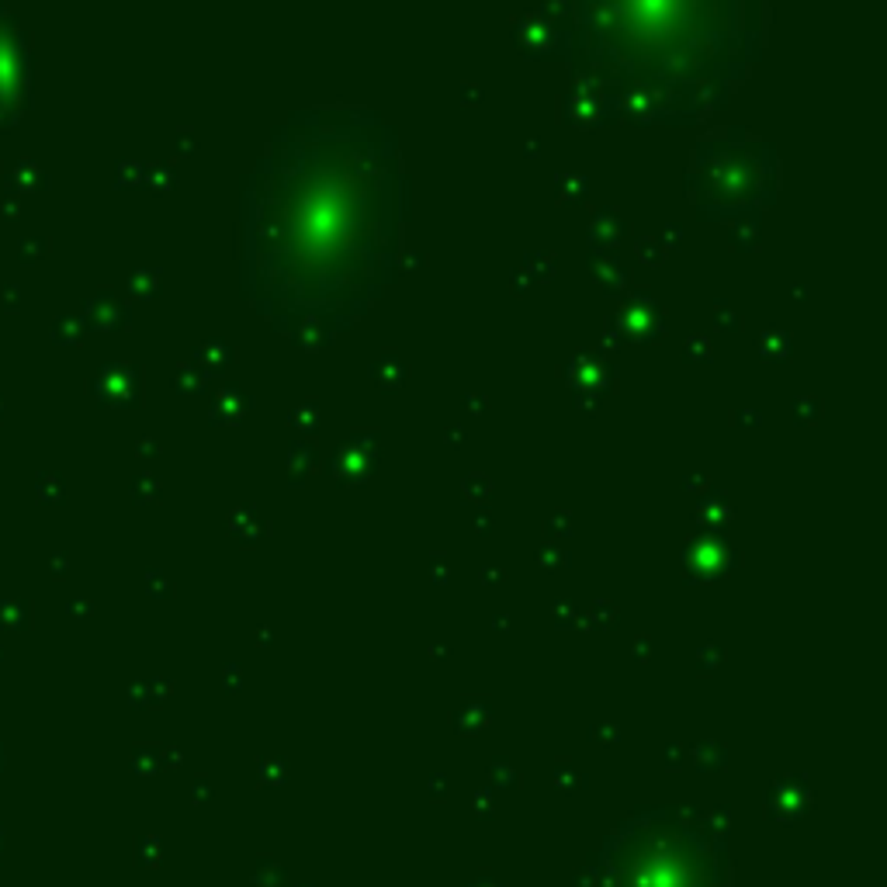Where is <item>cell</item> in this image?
I'll use <instances>...</instances> for the list:
<instances>
[{
    "label": "cell",
    "mask_w": 887,
    "mask_h": 887,
    "mask_svg": "<svg viewBox=\"0 0 887 887\" xmlns=\"http://www.w3.org/2000/svg\"><path fill=\"white\" fill-rule=\"evenodd\" d=\"M412 181L399 132L371 108H305L271 132L240 184L243 295L281 337H330L399 278Z\"/></svg>",
    "instance_id": "1"
},
{
    "label": "cell",
    "mask_w": 887,
    "mask_h": 887,
    "mask_svg": "<svg viewBox=\"0 0 887 887\" xmlns=\"http://www.w3.org/2000/svg\"><path fill=\"white\" fill-rule=\"evenodd\" d=\"M766 7L742 0L575 4V80L617 101V118L697 126L728 104L766 45Z\"/></svg>",
    "instance_id": "2"
},
{
    "label": "cell",
    "mask_w": 887,
    "mask_h": 887,
    "mask_svg": "<svg viewBox=\"0 0 887 887\" xmlns=\"http://www.w3.org/2000/svg\"><path fill=\"white\" fill-rule=\"evenodd\" d=\"M603 859V887H721L714 832L679 811L634 818Z\"/></svg>",
    "instance_id": "3"
},
{
    "label": "cell",
    "mask_w": 887,
    "mask_h": 887,
    "mask_svg": "<svg viewBox=\"0 0 887 887\" xmlns=\"http://www.w3.org/2000/svg\"><path fill=\"white\" fill-rule=\"evenodd\" d=\"M780 159L777 150L749 128L728 126L704 135L687 170V194L704 219L760 222L762 208L777 198Z\"/></svg>",
    "instance_id": "4"
},
{
    "label": "cell",
    "mask_w": 887,
    "mask_h": 887,
    "mask_svg": "<svg viewBox=\"0 0 887 887\" xmlns=\"http://www.w3.org/2000/svg\"><path fill=\"white\" fill-rule=\"evenodd\" d=\"M513 38L524 56L531 60H566L569 63L575 45V4L555 0L524 11L513 21Z\"/></svg>",
    "instance_id": "5"
},
{
    "label": "cell",
    "mask_w": 887,
    "mask_h": 887,
    "mask_svg": "<svg viewBox=\"0 0 887 887\" xmlns=\"http://www.w3.org/2000/svg\"><path fill=\"white\" fill-rule=\"evenodd\" d=\"M378 430H354L344 437V444L330 454L326 461V472L337 478L340 485H361L368 482L371 472H375V461H378Z\"/></svg>",
    "instance_id": "6"
},
{
    "label": "cell",
    "mask_w": 887,
    "mask_h": 887,
    "mask_svg": "<svg viewBox=\"0 0 887 887\" xmlns=\"http://www.w3.org/2000/svg\"><path fill=\"white\" fill-rule=\"evenodd\" d=\"M679 562H683L687 579H694V582H714V579L728 575L738 566V551L721 534H697L694 541L683 544Z\"/></svg>",
    "instance_id": "7"
},
{
    "label": "cell",
    "mask_w": 887,
    "mask_h": 887,
    "mask_svg": "<svg viewBox=\"0 0 887 887\" xmlns=\"http://www.w3.org/2000/svg\"><path fill=\"white\" fill-rule=\"evenodd\" d=\"M25 87H28V53H25V38L18 32V21L7 18V21L0 25V104H4V108H18Z\"/></svg>",
    "instance_id": "8"
},
{
    "label": "cell",
    "mask_w": 887,
    "mask_h": 887,
    "mask_svg": "<svg viewBox=\"0 0 887 887\" xmlns=\"http://www.w3.org/2000/svg\"><path fill=\"white\" fill-rule=\"evenodd\" d=\"M614 316H617V326H621V333H624L628 344H634V340L638 344H652V340H659L665 333L663 305H659V298L652 291H631Z\"/></svg>",
    "instance_id": "9"
},
{
    "label": "cell",
    "mask_w": 887,
    "mask_h": 887,
    "mask_svg": "<svg viewBox=\"0 0 887 887\" xmlns=\"http://www.w3.org/2000/svg\"><path fill=\"white\" fill-rule=\"evenodd\" d=\"M610 118H617L614 94L593 80H575V87L566 97V122L575 128H597Z\"/></svg>",
    "instance_id": "10"
},
{
    "label": "cell",
    "mask_w": 887,
    "mask_h": 887,
    "mask_svg": "<svg viewBox=\"0 0 887 887\" xmlns=\"http://www.w3.org/2000/svg\"><path fill=\"white\" fill-rule=\"evenodd\" d=\"M566 378L575 392H597V395H606L614 388V378H617V368L597 354V350H582L569 361V371Z\"/></svg>",
    "instance_id": "11"
},
{
    "label": "cell",
    "mask_w": 887,
    "mask_h": 887,
    "mask_svg": "<svg viewBox=\"0 0 887 887\" xmlns=\"http://www.w3.org/2000/svg\"><path fill=\"white\" fill-rule=\"evenodd\" d=\"M735 517V509L728 503V492L725 489H711L697 496V507H694V520L700 524L704 534H718L728 527V520Z\"/></svg>",
    "instance_id": "12"
},
{
    "label": "cell",
    "mask_w": 887,
    "mask_h": 887,
    "mask_svg": "<svg viewBox=\"0 0 887 887\" xmlns=\"http://www.w3.org/2000/svg\"><path fill=\"white\" fill-rule=\"evenodd\" d=\"M624 232H628V225L621 219V212L610 208V205H603V208H597V216H593L590 229H586V240H590L593 250H617V243L624 240Z\"/></svg>",
    "instance_id": "13"
},
{
    "label": "cell",
    "mask_w": 887,
    "mask_h": 887,
    "mask_svg": "<svg viewBox=\"0 0 887 887\" xmlns=\"http://www.w3.org/2000/svg\"><path fill=\"white\" fill-rule=\"evenodd\" d=\"M229 534L240 544H260V541L271 538V520L254 503H243L229 513Z\"/></svg>",
    "instance_id": "14"
},
{
    "label": "cell",
    "mask_w": 887,
    "mask_h": 887,
    "mask_svg": "<svg viewBox=\"0 0 887 887\" xmlns=\"http://www.w3.org/2000/svg\"><path fill=\"white\" fill-rule=\"evenodd\" d=\"M590 271H593L597 285L610 295L624 291V285H628V267L621 264L617 250H590Z\"/></svg>",
    "instance_id": "15"
},
{
    "label": "cell",
    "mask_w": 887,
    "mask_h": 887,
    "mask_svg": "<svg viewBox=\"0 0 887 887\" xmlns=\"http://www.w3.org/2000/svg\"><path fill=\"white\" fill-rule=\"evenodd\" d=\"M250 410H254V395L247 388H240V385H225L219 392V399H216V406H212V419L216 423H243L250 416Z\"/></svg>",
    "instance_id": "16"
},
{
    "label": "cell",
    "mask_w": 887,
    "mask_h": 887,
    "mask_svg": "<svg viewBox=\"0 0 887 887\" xmlns=\"http://www.w3.org/2000/svg\"><path fill=\"white\" fill-rule=\"evenodd\" d=\"M371 378H375V385H378L381 392H399L403 381H406V364H403V357H399L395 350L378 354V361L371 364Z\"/></svg>",
    "instance_id": "17"
},
{
    "label": "cell",
    "mask_w": 887,
    "mask_h": 887,
    "mask_svg": "<svg viewBox=\"0 0 887 887\" xmlns=\"http://www.w3.org/2000/svg\"><path fill=\"white\" fill-rule=\"evenodd\" d=\"M316 461H319V454L313 444L291 441L288 444V482H291V485H302L305 476L316 468Z\"/></svg>",
    "instance_id": "18"
},
{
    "label": "cell",
    "mask_w": 887,
    "mask_h": 887,
    "mask_svg": "<svg viewBox=\"0 0 887 887\" xmlns=\"http://www.w3.org/2000/svg\"><path fill=\"white\" fill-rule=\"evenodd\" d=\"M617 621H621V614H617V606L610 600H593L586 610H579V624L586 628V631H610V628H617Z\"/></svg>",
    "instance_id": "19"
},
{
    "label": "cell",
    "mask_w": 887,
    "mask_h": 887,
    "mask_svg": "<svg viewBox=\"0 0 887 887\" xmlns=\"http://www.w3.org/2000/svg\"><path fill=\"white\" fill-rule=\"evenodd\" d=\"M194 357H198V364L205 371H225L236 361V350H232V344H225V340H205L201 347L194 350Z\"/></svg>",
    "instance_id": "20"
},
{
    "label": "cell",
    "mask_w": 887,
    "mask_h": 887,
    "mask_svg": "<svg viewBox=\"0 0 887 887\" xmlns=\"http://www.w3.org/2000/svg\"><path fill=\"white\" fill-rule=\"evenodd\" d=\"M756 350H760L762 361H787V357H791V333H787V330L769 326V330H762L760 333Z\"/></svg>",
    "instance_id": "21"
},
{
    "label": "cell",
    "mask_w": 887,
    "mask_h": 887,
    "mask_svg": "<svg viewBox=\"0 0 887 887\" xmlns=\"http://www.w3.org/2000/svg\"><path fill=\"white\" fill-rule=\"evenodd\" d=\"M728 240H731V247H735V250H756V247H760V240H762L760 222H753V219L731 222Z\"/></svg>",
    "instance_id": "22"
},
{
    "label": "cell",
    "mask_w": 887,
    "mask_h": 887,
    "mask_svg": "<svg viewBox=\"0 0 887 887\" xmlns=\"http://www.w3.org/2000/svg\"><path fill=\"white\" fill-rule=\"evenodd\" d=\"M291 427L295 430H302V434H316L319 427H322V406L319 403H298L295 410H291Z\"/></svg>",
    "instance_id": "23"
},
{
    "label": "cell",
    "mask_w": 887,
    "mask_h": 887,
    "mask_svg": "<svg viewBox=\"0 0 887 887\" xmlns=\"http://www.w3.org/2000/svg\"><path fill=\"white\" fill-rule=\"evenodd\" d=\"M586 191H590V181L575 170H566L558 174V198L562 201H586Z\"/></svg>",
    "instance_id": "24"
},
{
    "label": "cell",
    "mask_w": 887,
    "mask_h": 887,
    "mask_svg": "<svg viewBox=\"0 0 887 887\" xmlns=\"http://www.w3.org/2000/svg\"><path fill=\"white\" fill-rule=\"evenodd\" d=\"M538 566H541V569H544V572L566 569V566H569V551H566L562 544L548 541L544 548H538Z\"/></svg>",
    "instance_id": "25"
},
{
    "label": "cell",
    "mask_w": 887,
    "mask_h": 887,
    "mask_svg": "<svg viewBox=\"0 0 887 887\" xmlns=\"http://www.w3.org/2000/svg\"><path fill=\"white\" fill-rule=\"evenodd\" d=\"M524 267H527V278H538V281H548L551 274H555V256H548V254H531V256H524Z\"/></svg>",
    "instance_id": "26"
},
{
    "label": "cell",
    "mask_w": 887,
    "mask_h": 887,
    "mask_svg": "<svg viewBox=\"0 0 887 887\" xmlns=\"http://www.w3.org/2000/svg\"><path fill=\"white\" fill-rule=\"evenodd\" d=\"M638 256H641L648 267H659L665 260V247L659 243V236H641V240H638Z\"/></svg>",
    "instance_id": "27"
},
{
    "label": "cell",
    "mask_w": 887,
    "mask_h": 887,
    "mask_svg": "<svg viewBox=\"0 0 887 887\" xmlns=\"http://www.w3.org/2000/svg\"><path fill=\"white\" fill-rule=\"evenodd\" d=\"M822 416V403L815 395H797L793 399V419L797 423H815Z\"/></svg>",
    "instance_id": "28"
},
{
    "label": "cell",
    "mask_w": 887,
    "mask_h": 887,
    "mask_svg": "<svg viewBox=\"0 0 887 887\" xmlns=\"http://www.w3.org/2000/svg\"><path fill=\"white\" fill-rule=\"evenodd\" d=\"M461 489H465L468 500H489L492 496V478L482 476V472H472V476L461 482Z\"/></svg>",
    "instance_id": "29"
},
{
    "label": "cell",
    "mask_w": 887,
    "mask_h": 887,
    "mask_svg": "<svg viewBox=\"0 0 887 887\" xmlns=\"http://www.w3.org/2000/svg\"><path fill=\"white\" fill-rule=\"evenodd\" d=\"M683 354H687V361H711V357H714V347H711L707 337H690L687 347H683Z\"/></svg>",
    "instance_id": "30"
},
{
    "label": "cell",
    "mask_w": 887,
    "mask_h": 887,
    "mask_svg": "<svg viewBox=\"0 0 887 887\" xmlns=\"http://www.w3.org/2000/svg\"><path fill=\"white\" fill-rule=\"evenodd\" d=\"M551 617H555V624H562V628H572V624H579V610H575V603H569V600L555 603Z\"/></svg>",
    "instance_id": "31"
},
{
    "label": "cell",
    "mask_w": 887,
    "mask_h": 887,
    "mask_svg": "<svg viewBox=\"0 0 887 887\" xmlns=\"http://www.w3.org/2000/svg\"><path fill=\"white\" fill-rule=\"evenodd\" d=\"M714 326H718V330H738V313L731 309L728 302H718V309H714Z\"/></svg>",
    "instance_id": "32"
},
{
    "label": "cell",
    "mask_w": 887,
    "mask_h": 887,
    "mask_svg": "<svg viewBox=\"0 0 887 887\" xmlns=\"http://www.w3.org/2000/svg\"><path fill=\"white\" fill-rule=\"evenodd\" d=\"M548 534L555 538H566V534H572V513H555V517H548Z\"/></svg>",
    "instance_id": "33"
},
{
    "label": "cell",
    "mask_w": 887,
    "mask_h": 887,
    "mask_svg": "<svg viewBox=\"0 0 887 887\" xmlns=\"http://www.w3.org/2000/svg\"><path fill=\"white\" fill-rule=\"evenodd\" d=\"M659 243H663L665 250H679V247H683V232H679L676 225H669L663 236H659Z\"/></svg>",
    "instance_id": "34"
},
{
    "label": "cell",
    "mask_w": 887,
    "mask_h": 887,
    "mask_svg": "<svg viewBox=\"0 0 887 887\" xmlns=\"http://www.w3.org/2000/svg\"><path fill=\"white\" fill-rule=\"evenodd\" d=\"M478 579H482L485 586H492V582L503 579V569H500V566H482V569H478Z\"/></svg>",
    "instance_id": "35"
},
{
    "label": "cell",
    "mask_w": 887,
    "mask_h": 887,
    "mask_svg": "<svg viewBox=\"0 0 887 887\" xmlns=\"http://www.w3.org/2000/svg\"><path fill=\"white\" fill-rule=\"evenodd\" d=\"M430 572H434V582H447V558L434 555L430 558Z\"/></svg>",
    "instance_id": "36"
},
{
    "label": "cell",
    "mask_w": 887,
    "mask_h": 887,
    "mask_svg": "<svg viewBox=\"0 0 887 887\" xmlns=\"http://www.w3.org/2000/svg\"><path fill=\"white\" fill-rule=\"evenodd\" d=\"M177 385H184V392H191V388L198 392V388H201V375H191V371H181V375H177Z\"/></svg>",
    "instance_id": "37"
},
{
    "label": "cell",
    "mask_w": 887,
    "mask_h": 887,
    "mask_svg": "<svg viewBox=\"0 0 887 887\" xmlns=\"http://www.w3.org/2000/svg\"><path fill=\"white\" fill-rule=\"evenodd\" d=\"M762 416H760V410H735V423H760Z\"/></svg>",
    "instance_id": "38"
},
{
    "label": "cell",
    "mask_w": 887,
    "mask_h": 887,
    "mask_svg": "<svg viewBox=\"0 0 887 887\" xmlns=\"http://www.w3.org/2000/svg\"><path fill=\"white\" fill-rule=\"evenodd\" d=\"M485 406H489V403H485V399H482V395H465V410H472V412H485Z\"/></svg>",
    "instance_id": "39"
},
{
    "label": "cell",
    "mask_w": 887,
    "mask_h": 887,
    "mask_svg": "<svg viewBox=\"0 0 887 887\" xmlns=\"http://www.w3.org/2000/svg\"><path fill=\"white\" fill-rule=\"evenodd\" d=\"M631 652H634V655H638V659H645V655H648V652H652V645H648V634H641V638H638V641H634V648H631Z\"/></svg>",
    "instance_id": "40"
},
{
    "label": "cell",
    "mask_w": 887,
    "mask_h": 887,
    "mask_svg": "<svg viewBox=\"0 0 887 887\" xmlns=\"http://www.w3.org/2000/svg\"><path fill=\"white\" fill-rule=\"evenodd\" d=\"M447 441L454 444V447H461V441H465V430H461V427H454V430H447Z\"/></svg>",
    "instance_id": "41"
},
{
    "label": "cell",
    "mask_w": 887,
    "mask_h": 887,
    "mask_svg": "<svg viewBox=\"0 0 887 887\" xmlns=\"http://www.w3.org/2000/svg\"><path fill=\"white\" fill-rule=\"evenodd\" d=\"M476 531H478V534H489V513H478Z\"/></svg>",
    "instance_id": "42"
},
{
    "label": "cell",
    "mask_w": 887,
    "mask_h": 887,
    "mask_svg": "<svg viewBox=\"0 0 887 887\" xmlns=\"http://www.w3.org/2000/svg\"><path fill=\"white\" fill-rule=\"evenodd\" d=\"M461 97H465V101H478V97H482V91H478V87H465V91H461Z\"/></svg>",
    "instance_id": "43"
},
{
    "label": "cell",
    "mask_w": 887,
    "mask_h": 887,
    "mask_svg": "<svg viewBox=\"0 0 887 887\" xmlns=\"http://www.w3.org/2000/svg\"><path fill=\"white\" fill-rule=\"evenodd\" d=\"M492 624H496V628H503V631H507V628H509V617H507V614H503V617H492Z\"/></svg>",
    "instance_id": "44"
},
{
    "label": "cell",
    "mask_w": 887,
    "mask_h": 887,
    "mask_svg": "<svg viewBox=\"0 0 887 887\" xmlns=\"http://www.w3.org/2000/svg\"><path fill=\"white\" fill-rule=\"evenodd\" d=\"M694 485H697V489H700V485H704V478H700V476H690V478H687V489H694Z\"/></svg>",
    "instance_id": "45"
}]
</instances>
